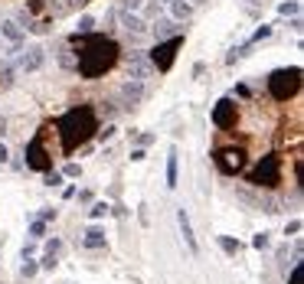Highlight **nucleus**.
<instances>
[{
	"instance_id": "obj_8",
	"label": "nucleus",
	"mask_w": 304,
	"mask_h": 284,
	"mask_svg": "<svg viewBox=\"0 0 304 284\" xmlns=\"http://www.w3.org/2000/svg\"><path fill=\"white\" fill-rule=\"evenodd\" d=\"M43 62H46V49H43V46H30L26 53L20 49V53L13 56V66L20 69V72H36Z\"/></svg>"
},
{
	"instance_id": "obj_38",
	"label": "nucleus",
	"mask_w": 304,
	"mask_h": 284,
	"mask_svg": "<svg viewBox=\"0 0 304 284\" xmlns=\"http://www.w3.org/2000/svg\"><path fill=\"white\" fill-rule=\"evenodd\" d=\"M141 3H144V0H124V10H138Z\"/></svg>"
},
{
	"instance_id": "obj_7",
	"label": "nucleus",
	"mask_w": 304,
	"mask_h": 284,
	"mask_svg": "<svg viewBox=\"0 0 304 284\" xmlns=\"http://www.w3.org/2000/svg\"><path fill=\"white\" fill-rule=\"evenodd\" d=\"M242 167H245V153H242L239 147H226V151L216 153V170H219V173L236 176Z\"/></svg>"
},
{
	"instance_id": "obj_15",
	"label": "nucleus",
	"mask_w": 304,
	"mask_h": 284,
	"mask_svg": "<svg viewBox=\"0 0 304 284\" xmlns=\"http://www.w3.org/2000/svg\"><path fill=\"white\" fill-rule=\"evenodd\" d=\"M82 245H85V248H105V229H98V226H92V229L85 232V239H82Z\"/></svg>"
},
{
	"instance_id": "obj_1",
	"label": "nucleus",
	"mask_w": 304,
	"mask_h": 284,
	"mask_svg": "<svg viewBox=\"0 0 304 284\" xmlns=\"http://www.w3.org/2000/svg\"><path fill=\"white\" fill-rule=\"evenodd\" d=\"M69 46H76V72L82 78H101L108 69H115L121 56L115 39L95 33H76L69 39Z\"/></svg>"
},
{
	"instance_id": "obj_6",
	"label": "nucleus",
	"mask_w": 304,
	"mask_h": 284,
	"mask_svg": "<svg viewBox=\"0 0 304 284\" xmlns=\"http://www.w3.org/2000/svg\"><path fill=\"white\" fill-rule=\"evenodd\" d=\"M26 167H30V170H40V173H49V170H53V157L46 153L43 137H33V141L26 144Z\"/></svg>"
},
{
	"instance_id": "obj_25",
	"label": "nucleus",
	"mask_w": 304,
	"mask_h": 284,
	"mask_svg": "<svg viewBox=\"0 0 304 284\" xmlns=\"http://www.w3.org/2000/svg\"><path fill=\"white\" fill-rule=\"evenodd\" d=\"M115 131H118V128H115V124H108V128H98V141H111V137H115Z\"/></svg>"
},
{
	"instance_id": "obj_23",
	"label": "nucleus",
	"mask_w": 304,
	"mask_h": 284,
	"mask_svg": "<svg viewBox=\"0 0 304 284\" xmlns=\"http://www.w3.org/2000/svg\"><path fill=\"white\" fill-rule=\"evenodd\" d=\"M108 203H92V209H88V216L92 219H101V216H108Z\"/></svg>"
},
{
	"instance_id": "obj_28",
	"label": "nucleus",
	"mask_w": 304,
	"mask_h": 284,
	"mask_svg": "<svg viewBox=\"0 0 304 284\" xmlns=\"http://www.w3.org/2000/svg\"><path fill=\"white\" fill-rule=\"evenodd\" d=\"M62 251V239H53V242H46V255H59Z\"/></svg>"
},
{
	"instance_id": "obj_34",
	"label": "nucleus",
	"mask_w": 304,
	"mask_h": 284,
	"mask_svg": "<svg viewBox=\"0 0 304 284\" xmlns=\"http://www.w3.org/2000/svg\"><path fill=\"white\" fill-rule=\"evenodd\" d=\"M288 284H301V265H294V268H291V278H288Z\"/></svg>"
},
{
	"instance_id": "obj_30",
	"label": "nucleus",
	"mask_w": 304,
	"mask_h": 284,
	"mask_svg": "<svg viewBox=\"0 0 304 284\" xmlns=\"http://www.w3.org/2000/svg\"><path fill=\"white\" fill-rule=\"evenodd\" d=\"M79 173H82V167L79 164H65V170H62V176H69V180H76Z\"/></svg>"
},
{
	"instance_id": "obj_41",
	"label": "nucleus",
	"mask_w": 304,
	"mask_h": 284,
	"mask_svg": "<svg viewBox=\"0 0 304 284\" xmlns=\"http://www.w3.org/2000/svg\"><path fill=\"white\" fill-rule=\"evenodd\" d=\"M40 219H43V222H46V219H56V209H43V212H40Z\"/></svg>"
},
{
	"instance_id": "obj_4",
	"label": "nucleus",
	"mask_w": 304,
	"mask_h": 284,
	"mask_svg": "<svg viewBox=\"0 0 304 284\" xmlns=\"http://www.w3.org/2000/svg\"><path fill=\"white\" fill-rule=\"evenodd\" d=\"M249 183L252 186H265V189H275V186L282 183V157H278V153L262 157L259 167L249 173Z\"/></svg>"
},
{
	"instance_id": "obj_17",
	"label": "nucleus",
	"mask_w": 304,
	"mask_h": 284,
	"mask_svg": "<svg viewBox=\"0 0 304 284\" xmlns=\"http://www.w3.org/2000/svg\"><path fill=\"white\" fill-rule=\"evenodd\" d=\"M59 66H62V69H76V49H72L69 43L59 49Z\"/></svg>"
},
{
	"instance_id": "obj_14",
	"label": "nucleus",
	"mask_w": 304,
	"mask_h": 284,
	"mask_svg": "<svg viewBox=\"0 0 304 284\" xmlns=\"http://www.w3.org/2000/svg\"><path fill=\"white\" fill-rule=\"evenodd\" d=\"M0 36H3V39H10V46H23V26H17L13 20L0 23Z\"/></svg>"
},
{
	"instance_id": "obj_36",
	"label": "nucleus",
	"mask_w": 304,
	"mask_h": 284,
	"mask_svg": "<svg viewBox=\"0 0 304 284\" xmlns=\"http://www.w3.org/2000/svg\"><path fill=\"white\" fill-rule=\"evenodd\" d=\"M147 17L157 20V17H161V3H147Z\"/></svg>"
},
{
	"instance_id": "obj_11",
	"label": "nucleus",
	"mask_w": 304,
	"mask_h": 284,
	"mask_svg": "<svg viewBox=\"0 0 304 284\" xmlns=\"http://www.w3.org/2000/svg\"><path fill=\"white\" fill-rule=\"evenodd\" d=\"M144 98V82H134V78H128L124 85H121V108H138Z\"/></svg>"
},
{
	"instance_id": "obj_35",
	"label": "nucleus",
	"mask_w": 304,
	"mask_h": 284,
	"mask_svg": "<svg viewBox=\"0 0 304 284\" xmlns=\"http://www.w3.org/2000/svg\"><path fill=\"white\" fill-rule=\"evenodd\" d=\"M284 232H288V235H298V232H301V219H294V222H288V229H284Z\"/></svg>"
},
{
	"instance_id": "obj_19",
	"label": "nucleus",
	"mask_w": 304,
	"mask_h": 284,
	"mask_svg": "<svg viewBox=\"0 0 304 284\" xmlns=\"http://www.w3.org/2000/svg\"><path fill=\"white\" fill-rule=\"evenodd\" d=\"M167 186L170 189L177 186V151H170V157H167Z\"/></svg>"
},
{
	"instance_id": "obj_3",
	"label": "nucleus",
	"mask_w": 304,
	"mask_h": 284,
	"mask_svg": "<svg viewBox=\"0 0 304 284\" xmlns=\"http://www.w3.org/2000/svg\"><path fill=\"white\" fill-rule=\"evenodd\" d=\"M298 92H301V69L298 66L272 72V78H268V95H272L275 101H288V98H294Z\"/></svg>"
},
{
	"instance_id": "obj_9",
	"label": "nucleus",
	"mask_w": 304,
	"mask_h": 284,
	"mask_svg": "<svg viewBox=\"0 0 304 284\" xmlns=\"http://www.w3.org/2000/svg\"><path fill=\"white\" fill-rule=\"evenodd\" d=\"M151 72H154L151 59H147L141 49H131V53H128V78L144 82V78H151Z\"/></svg>"
},
{
	"instance_id": "obj_10",
	"label": "nucleus",
	"mask_w": 304,
	"mask_h": 284,
	"mask_svg": "<svg viewBox=\"0 0 304 284\" xmlns=\"http://www.w3.org/2000/svg\"><path fill=\"white\" fill-rule=\"evenodd\" d=\"M213 124H216L219 131H229V128H236V101H232V98L216 101V108H213Z\"/></svg>"
},
{
	"instance_id": "obj_12",
	"label": "nucleus",
	"mask_w": 304,
	"mask_h": 284,
	"mask_svg": "<svg viewBox=\"0 0 304 284\" xmlns=\"http://www.w3.org/2000/svg\"><path fill=\"white\" fill-rule=\"evenodd\" d=\"M177 222H180V232H183L186 248L196 255V251H200V242H196V235H193V226H190V216H186V209H183V206L177 209Z\"/></svg>"
},
{
	"instance_id": "obj_13",
	"label": "nucleus",
	"mask_w": 304,
	"mask_h": 284,
	"mask_svg": "<svg viewBox=\"0 0 304 284\" xmlns=\"http://www.w3.org/2000/svg\"><path fill=\"white\" fill-rule=\"evenodd\" d=\"M121 26H124V33H131V36L147 33V23H144L138 13H131V10H121Z\"/></svg>"
},
{
	"instance_id": "obj_32",
	"label": "nucleus",
	"mask_w": 304,
	"mask_h": 284,
	"mask_svg": "<svg viewBox=\"0 0 304 284\" xmlns=\"http://www.w3.org/2000/svg\"><path fill=\"white\" fill-rule=\"evenodd\" d=\"M265 36H272V26H259L255 36H252V43H259V39H265Z\"/></svg>"
},
{
	"instance_id": "obj_33",
	"label": "nucleus",
	"mask_w": 304,
	"mask_h": 284,
	"mask_svg": "<svg viewBox=\"0 0 304 284\" xmlns=\"http://www.w3.org/2000/svg\"><path fill=\"white\" fill-rule=\"evenodd\" d=\"M62 183V173H53V170H49V173H46V186H59Z\"/></svg>"
},
{
	"instance_id": "obj_24",
	"label": "nucleus",
	"mask_w": 304,
	"mask_h": 284,
	"mask_svg": "<svg viewBox=\"0 0 304 284\" xmlns=\"http://www.w3.org/2000/svg\"><path fill=\"white\" fill-rule=\"evenodd\" d=\"M298 10H301V7H298V3H282V7H278V13H282V17H298Z\"/></svg>"
},
{
	"instance_id": "obj_37",
	"label": "nucleus",
	"mask_w": 304,
	"mask_h": 284,
	"mask_svg": "<svg viewBox=\"0 0 304 284\" xmlns=\"http://www.w3.org/2000/svg\"><path fill=\"white\" fill-rule=\"evenodd\" d=\"M108 212H115V216H118V219H124V216H128V209H124V206H111Z\"/></svg>"
},
{
	"instance_id": "obj_22",
	"label": "nucleus",
	"mask_w": 304,
	"mask_h": 284,
	"mask_svg": "<svg viewBox=\"0 0 304 284\" xmlns=\"http://www.w3.org/2000/svg\"><path fill=\"white\" fill-rule=\"evenodd\" d=\"M46 235V222L43 219H33V226H30V239H43Z\"/></svg>"
},
{
	"instance_id": "obj_2",
	"label": "nucleus",
	"mask_w": 304,
	"mask_h": 284,
	"mask_svg": "<svg viewBox=\"0 0 304 284\" xmlns=\"http://www.w3.org/2000/svg\"><path fill=\"white\" fill-rule=\"evenodd\" d=\"M59 128V137H62V153H72L79 144H85L95 137L98 131V118L92 105H79V108H69L62 118L56 121Z\"/></svg>"
},
{
	"instance_id": "obj_27",
	"label": "nucleus",
	"mask_w": 304,
	"mask_h": 284,
	"mask_svg": "<svg viewBox=\"0 0 304 284\" xmlns=\"http://www.w3.org/2000/svg\"><path fill=\"white\" fill-rule=\"evenodd\" d=\"M92 26H95V17H82L79 20V33H92Z\"/></svg>"
},
{
	"instance_id": "obj_21",
	"label": "nucleus",
	"mask_w": 304,
	"mask_h": 284,
	"mask_svg": "<svg viewBox=\"0 0 304 284\" xmlns=\"http://www.w3.org/2000/svg\"><path fill=\"white\" fill-rule=\"evenodd\" d=\"M36 271H40V262H33V258H23V268H20L23 278H33Z\"/></svg>"
},
{
	"instance_id": "obj_40",
	"label": "nucleus",
	"mask_w": 304,
	"mask_h": 284,
	"mask_svg": "<svg viewBox=\"0 0 304 284\" xmlns=\"http://www.w3.org/2000/svg\"><path fill=\"white\" fill-rule=\"evenodd\" d=\"M7 157H10V151H7V147H3V144H0V167L7 164Z\"/></svg>"
},
{
	"instance_id": "obj_18",
	"label": "nucleus",
	"mask_w": 304,
	"mask_h": 284,
	"mask_svg": "<svg viewBox=\"0 0 304 284\" xmlns=\"http://www.w3.org/2000/svg\"><path fill=\"white\" fill-rule=\"evenodd\" d=\"M177 26H174V20H163V17H157V23H154V36L157 39H163V36H170Z\"/></svg>"
},
{
	"instance_id": "obj_20",
	"label": "nucleus",
	"mask_w": 304,
	"mask_h": 284,
	"mask_svg": "<svg viewBox=\"0 0 304 284\" xmlns=\"http://www.w3.org/2000/svg\"><path fill=\"white\" fill-rule=\"evenodd\" d=\"M219 248L226 251V255H239V242L229 239V235H219Z\"/></svg>"
},
{
	"instance_id": "obj_26",
	"label": "nucleus",
	"mask_w": 304,
	"mask_h": 284,
	"mask_svg": "<svg viewBox=\"0 0 304 284\" xmlns=\"http://www.w3.org/2000/svg\"><path fill=\"white\" fill-rule=\"evenodd\" d=\"M43 7H46L43 0H30V3H26V13H30V20L36 17V13H43Z\"/></svg>"
},
{
	"instance_id": "obj_42",
	"label": "nucleus",
	"mask_w": 304,
	"mask_h": 284,
	"mask_svg": "<svg viewBox=\"0 0 304 284\" xmlns=\"http://www.w3.org/2000/svg\"><path fill=\"white\" fill-rule=\"evenodd\" d=\"M69 3H72V7H76V3H88V0H69Z\"/></svg>"
},
{
	"instance_id": "obj_39",
	"label": "nucleus",
	"mask_w": 304,
	"mask_h": 284,
	"mask_svg": "<svg viewBox=\"0 0 304 284\" xmlns=\"http://www.w3.org/2000/svg\"><path fill=\"white\" fill-rule=\"evenodd\" d=\"M33 251H36V245H33V242H26V245H23V258H30Z\"/></svg>"
},
{
	"instance_id": "obj_44",
	"label": "nucleus",
	"mask_w": 304,
	"mask_h": 284,
	"mask_svg": "<svg viewBox=\"0 0 304 284\" xmlns=\"http://www.w3.org/2000/svg\"><path fill=\"white\" fill-rule=\"evenodd\" d=\"M163 3H170V0H163Z\"/></svg>"
},
{
	"instance_id": "obj_31",
	"label": "nucleus",
	"mask_w": 304,
	"mask_h": 284,
	"mask_svg": "<svg viewBox=\"0 0 304 284\" xmlns=\"http://www.w3.org/2000/svg\"><path fill=\"white\" fill-rule=\"evenodd\" d=\"M252 245H255V248H268V235H265V232H259V235H255V239H252Z\"/></svg>"
},
{
	"instance_id": "obj_5",
	"label": "nucleus",
	"mask_w": 304,
	"mask_h": 284,
	"mask_svg": "<svg viewBox=\"0 0 304 284\" xmlns=\"http://www.w3.org/2000/svg\"><path fill=\"white\" fill-rule=\"evenodd\" d=\"M180 46H183V36H170V39L157 43V46H154V53L147 56V59H151V66L157 69V72H170L177 53H180Z\"/></svg>"
},
{
	"instance_id": "obj_43",
	"label": "nucleus",
	"mask_w": 304,
	"mask_h": 284,
	"mask_svg": "<svg viewBox=\"0 0 304 284\" xmlns=\"http://www.w3.org/2000/svg\"><path fill=\"white\" fill-rule=\"evenodd\" d=\"M190 3H203V0H190Z\"/></svg>"
},
{
	"instance_id": "obj_16",
	"label": "nucleus",
	"mask_w": 304,
	"mask_h": 284,
	"mask_svg": "<svg viewBox=\"0 0 304 284\" xmlns=\"http://www.w3.org/2000/svg\"><path fill=\"white\" fill-rule=\"evenodd\" d=\"M170 13H174V20H190L193 17V3L190 0H170Z\"/></svg>"
},
{
	"instance_id": "obj_29",
	"label": "nucleus",
	"mask_w": 304,
	"mask_h": 284,
	"mask_svg": "<svg viewBox=\"0 0 304 284\" xmlns=\"http://www.w3.org/2000/svg\"><path fill=\"white\" fill-rule=\"evenodd\" d=\"M56 265H59L56 262V255H43V258H40V268H46V271H53Z\"/></svg>"
}]
</instances>
